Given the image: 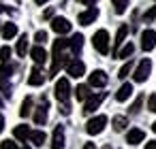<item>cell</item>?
<instances>
[{
	"instance_id": "cell-1",
	"label": "cell",
	"mask_w": 156,
	"mask_h": 149,
	"mask_svg": "<svg viewBox=\"0 0 156 149\" xmlns=\"http://www.w3.org/2000/svg\"><path fill=\"white\" fill-rule=\"evenodd\" d=\"M64 49H69V41L66 39H58L54 41V62H51V70H49V77L58 75L62 66H66L69 58L64 56Z\"/></svg>"
},
{
	"instance_id": "cell-2",
	"label": "cell",
	"mask_w": 156,
	"mask_h": 149,
	"mask_svg": "<svg viewBox=\"0 0 156 149\" xmlns=\"http://www.w3.org/2000/svg\"><path fill=\"white\" fill-rule=\"evenodd\" d=\"M92 45H94V49H96L101 56H107V53H109V32H107V30H98V32L92 36Z\"/></svg>"
},
{
	"instance_id": "cell-3",
	"label": "cell",
	"mask_w": 156,
	"mask_h": 149,
	"mask_svg": "<svg viewBox=\"0 0 156 149\" xmlns=\"http://www.w3.org/2000/svg\"><path fill=\"white\" fill-rule=\"evenodd\" d=\"M56 98H58L60 104L71 100V83H69L66 77H62V79L56 81Z\"/></svg>"
},
{
	"instance_id": "cell-4",
	"label": "cell",
	"mask_w": 156,
	"mask_h": 149,
	"mask_svg": "<svg viewBox=\"0 0 156 149\" xmlns=\"http://www.w3.org/2000/svg\"><path fill=\"white\" fill-rule=\"evenodd\" d=\"M150 70H152V60H150V58H143V60L139 62V66L135 68L133 79H135L137 83H143V81L150 77Z\"/></svg>"
},
{
	"instance_id": "cell-5",
	"label": "cell",
	"mask_w": 156,
	"mask_h": 149,
	"mask_svg": "<svg viewBox=\"0 0 156 149\" xmlns=\"http://www.w3.org/2000/svg\"><path fill=\"white\" fill-rule=\"evenodd\" d=\"M105 126H107V117H105V115H96V117H92V119L86 124V132L92 134V136H96V134H101V132L105 130Z\"/></svg>"
},
{
	"instance_id": "cell-6",
	"label": "cell",
	"mask_w": 156,
	"mask_h": 149,
	"mask_svg": "<svg viewBox=\"0 0 156 149\" xmlns=\"http://www.w3.org/2000/svg\"><path fill=\"white\" fill-rule=\"evenodd\" d=\"M66 75L69 77H73V79H79V77H83L86 75V64L81 62V60H69L66 62Z\"/></svg>"
},
{
	"instance_id": "cell-7",
	"label": "cell",
	"mask_w": 156,
	"mask_h": 149,
	"mask_svg": "<svg viewBox=\"0 0 156 149\" xmlns=\"http://www.w3.org/2000/svg\"><path fill=\"white\" fill-rule=\"evenodd\" d=\"M107 98V92H98L96 96H88L86 98V104H83V113L86 115H90V113H94L98 107H101V102Z\"/></svg>"
},
{
	"instance_id": "cell-8",
	"label": "cell",
	"mask_w": 156,
	"mask_h": 149,
	"mask_svg": "<svg viewBox=\"0 0 156 149\" xmlns=\"http://www.w3.org/2000/svg\"><path fill=\"white\" fill-rule=\"evenodd\" d=\"M47 109H49L47 98H41V104L34 111V124L37 126H45V121H47Z\"/></svg>"
},
{
	"instance_id": "cell-9",
	"label": "cell",
	"mask_w": 156,
	"mask_h": 149,
	"mask_svg": "<svg viewBox=\"0 0 156 149\" xmlns=\"http://www.w3.org/2000/svg\"><path fill=\"white\" fill-rule=\"evenodd\" d=\"M154 47H156V32L154 30H143L141 32V49L152 51Z\"/></svg>"
},
{
	"instance_id": "cell-10",
	"label": "cell",
	"mask_w": 156,
	"mask_h": 149,
	"mask_svg": "<svg viewBox=\"0 0 156 149\" xmlns=\"http://www.w3.org/2000/svg\"><path fill=\"white\" fill-rule=\"evenodd\" d=\"M107 81H109V77H107L105 70H94V73L90 75V79H88V85H90V87H105Z\"/></svg>"
},
{
	"instance_id": "cell-11",
	"label": "cell",
	"mask_w": 156,
	"mask_h": 149,
	"mask_svg": "<svg viewBox=\"0 0 156 149\" xmlns=\"http://www.w3.org/2000/svg\"><path fill=\"white\" fill-rule=\"evenodd\" d=\"M51 30L56 34H66V32H71V22L64 19V17H54L51 19Z\"/></svg>"
},
{
	"instance_id": "cell-12",
	"label": "cell",
	"mask_w": 156,
	"mask_h": 149,
	"mask_svg": "<svg viewBox=\"0 0 156 149\" xmlns=\"http://www.w3.org/2000/svg\"><path fill=\"white\" fill-rule=\"evenodd\" d=\"M98 17V9L96 7H90L88 11H83V13H79V17H77V22L81 24V26H90L94 19Z\"/></svg>"
},
{
	"instance_id": "cell-13",
	"label": "cell",
	"mask_w": 156,
	"mask_h": 149,
	"mask_svg": "<svg viewBox=\"0 0 156 149\" xmlns=\"http://www.w3.org/2000/svg\"><path fill=\"white\" fill-rule=\"evenodd\" d=\"M64 147V126H56L51 134V149H62Z\"/></svg>"
},
{
	"instance_id": "cell-14",
	"label": "cell",
	"mask_w": 156,
	"mask_h": 149,
	"mask_svg": "<svg viewBox=\"0 0 156 149\" xmlns=\"http://www.w3.org/2000/svg\"><path fill=\"white\" fill-rule=\"evenodd\" d=\"M30 58L34 60L37 66H41V64H45V60H47V51L43 49V45H34V47L30 49Z\"/></svg>"
},
{
	"instance_id": "cell-15",
	"label": "cell",
	"mask_w": 156,
	"mask_h": 149,
	"mask_svg": "<svg viewBox=\"0 0 156 149\" xmlns=\"http://www.w3.org/2000/svg\"><path fill=\"white\" fill-rule=\"evenodd\" d=\"M81 47H83V34H73L69 39V49L73 51V56H79Z\"/></svg>"
},
{
	"instance_id": "cell-16",
	"label": "cell",
	"mask_w": 156,
	"mask_h": 149,
	"mask_svg": "<svg viewBox=\"0 0 156 149\" xmlns=\"http://www.w3.org/2000/svg\"><path fill=\"white\" fill-rule=\"evenodd\" d=\"M126 34H128V26H126V24H122V26L118 28V34H115V41H113V58H115V53H118V49H120V45L124 43V39H126Z\"/></svg>"
},
{
	"instance_id": "cell-17",
	"label": "cell",
	"mask_w": 156,
	"mask_h": 149,
	"mask_svg": "<svg viewBox=\"0 0 156 149\" xmlns=\"http://www.w3.org/2000/svg\"><path fill=\"white\" fill-rule=\"evenodd\" d=\"M43 81H45V75H43V70H41L39 66H34V68L30 70V77H28V83H30L32 87H37V85H43Z\"/></svg>"
},
{
	"instance_id": "cell-18",
	"label": "cell",
	"mask_w": 156,
	"mask_h": 149,
	"mask_svg": "<svg viewBox=\"0 0 156 149\" xmlns=\"http://www.w3.org/2000/svg\"><path fill=\"white\" fill-rule=\"evenodd\" d=\"M143 138H145V132L139 130V128H133V130H128V134H126V143H128V145H139Z\"/></svg>"
},
{
	"instance_id": "cell-19",
	"label": "cell",
	"mask_w": 156,
	"mask_h": 149,
	"mask_svg": "<svg viewBox=\"0 0 156 149\" xmlns=\"http://www.w3.org/2000/svg\"><path fill=\"white\" fill-rule=\"evenodd\" d=\"M130 96H133V85H130V83H124V85L115 92V100H118V102H126Z\"/></svg>"
},
{
	"instance_id": "cell-20",
	"label": "cell",
	"mask_w": 156,
	"mask_h": 149,
	"mask_svg": "<svg viewBox=\"0 0 156 149\" xmlns=\"http://www.w3.org/2000/svg\"><path fill=\"white\" fill-rule=\"evenodd\" d=\"M15 64H11V62H5L2 66H0V81H9L11 79V75L15 73Z\"/></svg>"
},
{
	"instance_id": "cell-21",
	"label": "cell",
	"mask_w": 156,
	"mask_h": 149,
	"mask_svg": "<svg viewBox=\"0 0 156 149\" xmlns=\"http://www.w3.org/2000/svg\"><path fill=\"white\" fill-rule=\"evenodd\" d=\"M0 30H2V36L7 39V41H11L15 34H17V26L13 24V22H9V24H5L2 28H0Z\"/></svg>"
},
{
	"instance_id": "cell-22",
	"label": "cell",
	"mask_w": 156,
	"mask_h": 149,
	"mask_svg": "<svg viewBox=\"0 0 156 149\" xmlns=\"http://www.w3.org/2000/svg\"><path fill=\"white\" fill-rule=\"evenodd\" d=\"M15 51H17V56H20V58H24V56L28 53V36H26V34H22V36H20Z\"/></svg>"
},
{
	"instance_id": "cell-23",
	"label": "cell",
	"mask_w": 156,
	"mask_h": 149,
	"mask_svg": "<svg viewBox=\"0 0 156 149\" xmlns=\"http://www.w3.org/2000/svg\"><path fill=\"white\" fill-rule=\"evenodd\" d=\"M28 138L32 141V145H37V147H41V145L45 143V138H47V136H45V132H43V130H32Z\"/></svg>"
},
{
	"instance_id": "cell-24",
	"label": "cell",
	"mask_w": 156,
	"mask_h": 149,
	"mask_svg": "<svg viewBox=\"0 0 156 149\" xmlns=\"http://www.w3.org/2000/svg\"><path fill=\"white\" fill-rule=\"evenodd\" d=\"M32 102H34V100H32V96H26V98H24L22 109H20V115H22V117H28V115L32 113Z\"/></svg>"
},
{
	"instance_id": "cell-25",
	"label": "cell",
	"mask_w": 156,
	"mask_h": 149,
	"mask_svg": "<svg viewBox=\"0 0 156 149\" xmlns=\"http://www.w3.org/2000/svg\"><path fill=\"white\" fill-rule=\"evenodd\" d=\"M126 126H128V119H126L124 115H115V117H113V130H115V132L126 130Z\"/></svg>"
},
{
	"instance_id": "cell-26",
	"label": "cell",
	"mask_w": 156,
	"mask_h": 149,
	"mask_svg": "<svg viewBox=\"0 0 156 149\" xmlns=\"http://www.w3.org/2000/svg\"><path fill=\"white\" fill-rule=\"evenodd\" d=\"M30 128L28 126H17L15 130H13V134H15V138H20V141H28V136H30Z\"/></svg>"
},
{
	"instance_id": "cell-27",
	"label": "cell",
	"mask_w": 156,
	"mask_h": 149,
	"mask_svg": "<svg viewBox=\"0 0 156 149\" xmlns=\"http://www.w3.org/2000/svg\"><path fill=\"white\" fill-rule=\"evenodd\" d=\"M133 51H135V45H133V43H128V45H124V49H118V53H115V58H122V60H128V58L133 56Z\"/></svg>"
},
{
	"instance_id": "cell-28",
	"label": "cell",
	"mask_w": 156,
	"mask_h": 149,
	"mask_svg": "<svg viewBox=\"0 0 156 149\" xmlns=\"http://www.w3.org/2000/svg\"><path fill=\"white\" fill-rule=\"evenodd\" d=\"M75 96H77V100H86L88 96H90V85H77V90H75Z\"/></svg>"
},
{
	"instance_id": "cell-29",
	"label": "cell",
	"mask_w": 156,
	"mask_h": 149,
	"mask_svg": "<svg viewBox=\"0 0 156 149\" xmlns=\"http://www.w3.org/2000/svg\"><path fill=\"white\" fill-rule=\"evenodd\" d=\"M111 5H113V9H115V13H124L126 9H128V0H111Z\"/></svg>"
},
{
	"instance_id": "cell-30",
	"label": "cell",
	"mask_w": 156,
	"mask_h": 149,
	"mask_svg": "<svg viewBox=\"0 0 156 149\" xmlns=\"http://www.w3.org/2000/svg\"><path fill=\"white\" fill-rule=\"evenodd\" d=\"M130 70H133V60H128V62H126V64H124V66L120 68L118 77H120V79H126V77L130 75Z\"/></svg>"
},
{
	"instance_id": "cell-31",
	"label": "cell",
	"mask_w": 156,
	"mask_h": 149,
	"mask_svg": "<svg viewBox=\"0 0 156 149\" xmlns=\"http://www.w3.org/2000/svg\"><path fill=\"white\" fill-rule=\"evenodd\" d=\"M141 104H143V96H139V98L133 102V107H130V115H137V113L141 111Z\"/></svg>"
},
{
	"instance_id": "cell-32",
	"label": "cell",
	"mask_w": 156,
	"mask_h": 149,
	"mask_svg": "<svg viewBox=\"0 0 156 149\" xmlns=\"http://www.w3.org/2000/svg\"><path fill=\"white\" fill-rule=\"evenodd\" d=\"M11 60V47H2V49H0V62H9Z\"/></svg>"
},
{
	"instance_id": "cell-33",
	"label": "cell",
	"mask_w": 156,
	"mask_h": 149,
	"mask_svg": "<svg viewBox=\"0 0 156 149\" xmlns=\"http://www.w3.org/2000/svg\"><path fill=\"white\" fill-rule=\"evenodd\" d=\"M0 149H20V147H17V143H15V141H9V138H7V141L0 143Z\"/></svg>"
},
{
	"instance_id": "cell-34",
	"label": "cell",
	"mask_w": 156,
	"mask_h": 149,
	"mask_svg": "<svg viewBox=\"0 0 156 149\" xmlns=\"http://www.w3.org/2000/svg\"><path fill=\"white\" fill-rule=\"evenodd\" d=\"M34 41H37L39 45H43V43L47 41V32H45V30H39V32L34 34Z\"/></svg>"
},
{
	"instance_id": "cell-35",
	"label": "cell",
	"mask_w": 156,
	"mask_h": 149,
	"mask_svg": "<svg viewBox=\"0 0 156 149\" xmlns=\"http://www.w3.org/2000/svg\"><path fill=\"white\" fill-rule=\"evenodd\" d=\"M154 17H156V7H152V9H150V11L143 15V19H145V22H152Z\"/></svg>"
},
{
	"instance_id": "cell-36",
	"label": "cell",
	"mask_w": 156,
	"mask_h": 149,
	"mask_svg": "<svg viewBox=\"0 0 156 149\" xmlns=\"http://www.w3.org/2000/svg\"><path fill=\"white\" fill-rule=\"evenodd\" d=\"M147 107H150V111L156 113V94H152V96L147 98Z\"/></svg>"
},
{
	"instance_id": "cell-37",
	"label": "cell",
	"mask_w": 156,
	"mask_h": 149,
	"mask_svg": "<svg viewBox=\"0 0 156 149\" xmlns=\"http://www.w3.org/2000/svg\"><path fill=\"white\" fill-rule=\"evenodd\" d=\"M60 113H62V115H69V113H71V104H69V102H62V104H60Z\"/></svg>"
},
{
	"instance_id": "cell-38",
	"label": "cell",
	"mask_w": 156,
	"mask_h": 149,
	"mask_svg": "<svg viewBox=\"0 0 156 149\" xmlns=\"http://www.w3.org/2000/svg\"><path fill=\"white\" fill-rule=\"evenodd\" d=\"M0 13H13V9H9V7H5V5H0Z\"/></svg>"
},
{
	"instance_id": "cell-39",
	"label": "cell",
	"mask_w": 156,
	"mask_h": 149,
	"mask_svg": "<svg viewBox=\"0 0 156 149\" xmlns=\"http://www.w3.org/2000/svg\"><path fill=\"white\" fill-rule=\"evenodd\" d=\"M79 2H81V5H88V7H94L96 0H79Z\"/></svg>"
},
{
	"instance_id": "cell-40",
	"label": "cell",
	"mask_w": 156,
	"mask_h": 149,
	"mask_svg": "<svg viewBox=\"0 0 156 149\" xmlns=\"http://www.w3.org/2000/svg\"><path fill=\"white\" fill-rule=\"evenodd\" d=\"M51 15H54V9H47V11H45V13H43V17H45V19H49V17H51Z\"/></svg>"
},
{
	"instance_id": "cell-41",
	"label": "cell",
	"mask_w": 156,
	"mask_h": 149,
	"mask_svg": "<svg viewBox=\"0 0 156 149\" xmlns=\"http://www.w3.org/2000/svg\"><path fill=\"white\" fill-rule=\"evenodd\" d=\"M145 149H156V141H150V143H145Z\"/></svg>"
},
{
	"instance_id": "cell-42",
	"label": "cell",
	"mask_w": 156,
	"mask_h": 149,
	"mask_svg": "<svg viewBox=\"0 0 156 149\" xmlns=\"http://www.w3.org/2000/svg\"><path fill=\"white\" fill-rule=\"evenodd\" d=\"M5 130V117H2V113H0V132Z\"/></svg>"
},
{
	"instance_id": "cell-43",
	"label": "cell",
	"mask_w": 156,
	"mask_h": 149,
	"mask_svg": "<svg viewBox=\"0 0 156 149\" xmlns=\"http://www.w3.org/2000/svg\"><path fill=\"white\" fill-rule=\"evenodd\" d=\"M83 149H96V147H94V143H86V145H83Z\"/></svg>"
},
{
	"instance_id": "cell-44",
	"label": "cell",
	"mask_w": 156,
	"mask_h": 149,
	"mask_svg": "<svg viewBox=\"0 0 156 149\" xmlns=\"http://www.w3.org/2000/svg\"><path fill=\"white\" fill-rule=\"evenodd\" d=\"M37 5H45V2H49V0H34Z\"/></svg>"
},
{
	"instance_id": "cell-45",
	"label": "cell",
	"mask_w": 156,
	"mask_h": 149,
	"mask_svg": "<svg viewBox=\"0 0 156 149\" xmlns=\"http://www.w3.org/2000/svg\"><path fill=\"white\" fill-rule=\"evenodd\" d=\"M152 130H154V132H156V121H154V124H152Z\"/></svg>"
},
{
	"instance_id": "cell-46",
	"label": "cell",
	"mask_w": 156,
	"mask_h": 149,
	"mask_svg": "<svg viewBox=\"0 0 156 149\" xmlns=\"http://www.w3.org/2000/svg\"><path fill=\"white\" fill-rule=\"evenodd\" d=\"M22 149H30V147H28V145H24V147H22Z\"/></svg>"
},
{
	"instance_id": "cell-47",
	"label": "cell",
	"mask_w": 156,
	"mask_h": 149,
	"mask_svg": "<svg viewBox=\"0 0 156 149\" xmlns=\"http://www.w3.org/2000/svg\"><path fill=\"white\" fill-rule=\"evenodd\" d=\"M103 149H111V147H109V145H107V147H103Z\"/></svg>"
},
{
	"instance_id": "cell-48",
	"label": "cell",
	"mask_w": 156,
	"mask_h": 149,
	"mask_svg": "<svg viewBox=\"0 0 156 149\" xmlns=\"http://www.w3.org/2000/svg\"><path fill=\"white\" fill-rule=\"evenodd\" d=\"M0 28H2V26H0Z\"/></svg>"
}]
</instances>
